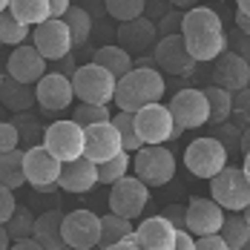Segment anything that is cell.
I'll use <instances>...</instances> for the list:
<instances>
[{
  "instance_id": "obj_1",
  "label": "cell",
  "mask_w": 250,
  "mask_h": 250,
  "mask_svg": "<svg viewBox=\"0 0 250 250\" xmlns=\"http://www.w3.org/2000/svg\"><path fill=\"white\" fill-rule=\"evenodd\" d=\"M181 38L187 43L190 55L196 61H216L227 49V35L222 18L207 9V6H193L184 12V26H181Z\"/></svg>"
},
{
  "instance_id": "obj_2",
  "label": "cell",
  "mask_w": 250,
  "mask_h": 250,
  "mask_svg": "<svg viewBox=\"0 0 250 250\" xmlns=\"http://www.w3.org/2000/svg\"><path fill=\"white\" fill-rule=\"evenodd\" d=\"M167 83L158 66H132L115 86V106L126 112H138L141 106L164 98Z\"/></svg>"
},
{
  "instance_id": "obj_3",
  "label": "cell",
  "mask_w": 250,
  "mask_h": 250,
  "mask_svg": "<svg viewBox=\"0 0 250 250\" xmlns=\"http://www.w3.org/2000/svg\"><path fill=\"white\" fill-rule=\"evenodd\" d=\"M72 86H75V98L81 104H112L118 78L92 61L72 72Z\"/></svg>"
},
{
  "instance_id": "obj_4",
  "label": "cell",
  "mask_w": 250,
  "mask_h": 250,
  "mask_svg": "<svg viewBox=\"0 0 250 250\" xmlns=\"http://www.w3.org/2000/svg\"><path fill=\"white\" fill-rule=\"evenodd\" d=\"M175 155L164 144H144L132 152V170L147 187H164L175 175Z\"/></svg>"
},
{
  "instance_id": "obj_5",
  "label": "cell",
  "mask_w": 250,
  "mask_h": 250,
  "mask_svg": "<svg viewBox=\"0 0 250 250\" xmlns=\"http://www.w3.org/2000/svg\"><path fill=\"white\" fill-rule=\"evenodd\" d=\"M210 199L219 201L225 213H242L250 204V178L245 170L227 164L222 173H216L210 178Z\"/></svg>"
},
{
  "instance_id": "obj_6",
  "label": "cell",
  "mask_w": 250,
  "mask_h": 250,
  "mask_svg": "<svg viewBox=\"0 0 250 250\" xmlns=\"http://www.w3.org/2000/svg\"><path fill=\"white\" fill-rule=\"evenodd\" d=\"M135 126H138V135L144 144H167L178 138V126H175V118L170 112V104H147L135 112Z\"/></svg>"
},
{
  "instance_id": "obj_7",
  "label": "cell",
  "mask_w": 250,
  "mask_h": 250,
  "mask_svg": "<svg viewBox=\"0 0 250 250\" xmlns=\"http://www.w3.org/2000/svg\"><path fill=\"white\" fill-rule=\"evenodd\" d=\"M184 167L196 178H213L227 167V147L219 138H196L184 150Z\"/></svg>"
},
{
  "instance_id": "obj_8",
  "label": "cell",
  "mask_w": 250,
  "mask_h": 250,
  "mask_svg": "<svg viewBox=\"0 0 250 250\" xmlns=\"http://www.w3.org/2000/svg\"><path fill=\"white\" fill-rule=\"evenodd\" d=\"M63 170V161L55 158L43 144H35L23 150V173H26V184H32L38 193H52L58 187V178Z\"/></svg>"
},
{
  "instance_id": "obj_9",
  "label": "cell",
  "mask_w": 250,
  "mask_h": 250,
  "mask_svg": "<svg viewBox=\"0 0 250 250\" xmlns=\"http://www.w3.org/2000/svg\"><path fill=\"white\" fill-rule=\"evenodd\" d=\"M32 46L46 61H63L66 55H72L75 41H72V32L63 18H49L43 23L32 26Z\"/></svg>"
},
{
  "instance_id": "obj_10",
  "label": "cell",
  "mask_w": 250,
  "mask_h": 250,
  "mask_svg": "<svg viewBox=\"0 0 250 250\" xmlns=\"http://www.w3.org/2000/svg\"><path fill=\"white\" fill-rule=\"evenodd\" d=\"M43 147L61 158V161H72V158H81L83 155V147H86V129L78 124L75 118L69 121H55L43 129Z\"/></svg>"
},
{
  "instance_id": "obj_11",
  "label": "cell",
  "mask_w": 250,
  "mask_h": 250,
  "mask_svg": "<svg viewBox=\"0 0 250 250\" xmlns=\"http://www.w3.org/2000/svg\"><path fill=\"white\" fill-rule=\"evenodd\" d=\"M109 210L126 216V219H138L144 210H147V201H150V187L138 178V175H124L121 181H115L109 187Z\"/></svg>"
},
{
  "instance_id": "obj_12",
  "label": "cell",
  "mask_w": 250,
  "mask_h": 250,
  "mask_svg": "<svg viewBox=\"0 0 250 250\" xmlns=\"http://www.w3.org/2000/svg\"><path fill=\"white\" fill-rule=\"evenodd\" d=\"M170 112L175 118L178 132L210 124V101L204 95V89H178L170 101Z\"/></svg>"
},
{
  "instance_id": "obj_13",
  "label": "cell",
  "mask_w": 250,
  "mask_h": 250,
  "mask_svg": "<svg viewBox=\"0 0 250 250\" xmlns=\"http://www.w3.org/2000/svg\"><path fill=\"white\" fill-rule=\"evenodd\" d=\"M152 61H155V66H158L161 72L178 75V78L193 75V69H196V63H199V61L190 55V49H187V43H184L181 35H164V38L155 43Z\"/></svg>"
},
{
  "instance_id": "obj_14",
  "label": "cell",
  "mask_w": 250,
  "mask_h": 250,
  "mask_svg": "<svg viewBox=\"0 0 250 250\" xmlns=\"http://www.w3.org/2000/svg\"><path fill=\"white\" fill-rule=\"evenodd\" d=\"M63 242L72 250H89L101 245V219L92 210H72L63 216Z\"/></svg>"
},
{
  "instance_id": "obj_15",
  "label": "cell",
  "mask_w": 250,
  "mask_h": 250,
  "mask_svg": "<svg viewBox=\"0 0 250 250\" xmlns=\"http://www.w3.org/2000/svg\"><path fill=\"white\" fill-rule=\"evenodd\" d=\"M35 98L41 104V109H46V112H61V109L72 106V101H75L72 78L63 72H46L35 83Z\"/></svg>"
},
{
  "instance_id": "obj_16",
  "label": "cell",
  "mask_w": 250,
  "mask_h": 250,
  "mask_svg": "<svg viewBox=\"0 0 250 250\" xmlns=\"http://www.w3.org/2000/svg\"><path fill=\"white\" fill-rule=\"evenodd\" d=\"M213 83L225 86L230 92H239V89L250 86V61L242 58L239 52L225 49L213 61Z\"/></svg>"
},
{
  "instance_id": "obj_17",
  "label": "cell",
  "mask_w": 250,
  "mask_h": 250,
  "mask_svg": "<svg viewBox=\"0 0 250 250\" xmlns=\"http://www.w3.org/2000/svg\"><path fill=\"white\" fill-rule=\"evenodd\" d=\"M101 184L98 178V161H92L89 155H81V158H72V161H63V170H61V178H58V187L63 193H89Z\"/></svg>"
},
{
  "instance_id": "obj_18",
  "label": "cell",
  "mask_w": 250,
  "mask_h": 250,
  "mask_svg": "<svg viewBox=\"0 0 250 250\" xmlns=\"http://www.w3.org/2000/svg\"><path fill=\"white\" fill-rule=\"evenodd\" d=\"M46 63L49 61L35 46L21 43V46H12V55L6 61V75L21 81V83H38L41 78L46 75Z\"/></svg>"
},
{
  "instance_id": "obj_19",
  "label": "cell",
  "mask_w": 250,
  "mask_h": 250,
  "mask_svg": "<svg viewBox=\"0 0 250 250\" xmlns=\"http://www.w3.org/2000/svg\"><path fill=\"white\" fill-rule=\"evenodd\" d=\"M86 129V147H83V155H89L92 161H106L112 155L124 150L121 144V135H118V126L112 121H101V124H92V126H83Z\"/></svg>"
},
{
  "instance_id": "obj_20",
  "label": "cell",
  "mask_w": 250,
  "mask_h": 250,
  "mask_svg": "<svg viewBox=\"0 0 250 250\" xmlns=\"http://www.w3.org/2000/svg\"><path fill=\"white\" fill-rule=\"evenodd\" d=\"M225 222V207L216 199H193L187 204V230L193 236H204V233H219Z\"/></svg>"
},
{
  "instance_id": "obj_21",
  "label": "cell",
  "mask_w": 250,
  "mask_h": 250,
  "mask_svg": "<svg viewBox=\"0 0 250 250\" xmlns=\"http://www.w3.org/2000/svg\"><path fill=\"white\" fill-rule=\"evenodd\" d=\"M155 38H158V26H155V21L147 18V15H141V18H135V21L118 23V43H121L129 55L147 52L152 43H155Z\"/></svg>"
},
{
  "instance_id": "obj_22",
  "label": "cell",
  "mask_w": 250,
  "mask_h": 250,
  "mask_svg": "<svg viewBox=\"0 0 250 250\" xmlns=\"http://www.w3.org/2000/svg\"><path fill=\"white\" fill-rule=\"evenodd\" d=\"M135 230L141 239V250H175V230L178 227L164 213L144 219Z\"/></svg>"
},
{
  "instance_id": "obj_23",
  "label": "cell",
  "mask_w": 250,
  "mask_h": 250,
  "mask_svg": "<svg viewBox=\"0 0 250 250\" xmlns=\"http://www.w3.org/2000/svg\"><path fill=\"white\" fill-rule=\"evenodd\" d=\"M35 236L46 250L66 248V242H63V213L61 210H49V213L38 216L35 219Z\"/></svg>"
},
{
  "instance_id": "obj_24",
  "label": "cell",
  "mask_w": 250,
  "mask_h": 250,
  "mask_svg": "<svg viewBox=\"0 0 250 250\" xmlns=\"http://www.w3.org/2000/svg\"><path fill=\"white\" fill-rule=\"evenodd\" d=\"M0 101L12 112H26L29 106L38 104V98H35V83H21V81L6 75L3 78V86H0Z\"/></svg>"
},
{
  "instance_id": "obj_25",
  "label": "cell",
  "mask_w": 250,
  "mask_h": 250,
  "mask_svg": "<svg viewBox=\"0 0 250 250\" xmlns=\"http://www.w3.org/2000/svg\"><path fill=\"white\" fill-rule=\"evenodd\" d=\"M92 61H95V63H101L104 69H109L115 78H124L126 72L135 66L132 55H129L121 43H118V46H101V49H95Z\"/></svg>"
},
{
  "instance_id": "obj_26",
  "label": "cell",
  "mask_w": 250,
  "mask_h": 250,
  "mask_svg": "<svg viewBox=\"0 0 250 250\" xmlns=\"http://www.w3.org/2000/svg\"><path fill=\"white\" fill-rule=\"evenodd\" d=\"M0 184L18 190L26 184V173H23V150L15 147V150L0 152Z\"/></svg>"
},
{
  "instance_id": "obj_27",
  "label": "cell",
  "mask_w": 250,
  "mask_h": 250,
  "mask_svg": "<svg viewBox=\"0 0 250 250\" xmlns=\"http://www.w3.org/2000/svg\"><path fill=\"white\" fill-rule=\"evenodd\" d=\"M132 230H135V227H132V219L118 216V213H112V210H109V213L101 219V245H98V248L112 250L126 236V233H132Z\"/></svg>"
},
{
  "instance_id": "obj_28",
  "label": "cell",
  "mask_w": 250,
  "mask_h": 250,
  "mask_svg": "<svg viewBox=\"0 0 250 250\" xmlns=\"http://www.w3.org/2000/svg\"><path fill=\"white\" fill-rule=\"evenodd\" d=\"M219 233L225 236L227 250H242L250 242V225L242 213H225V222H222Z\"/></svg>"
},
{
  "instance_id": "obj_29",
  "label": "cell",
  "mask_w": 250,
  "mask_h": 250,
  "mask_svg": "<svg viewBox=\"0 0 250 250\" xmlns=\"http://www.w3.org/2000/svg\"><path fill=\"white\" fill-rule=\"evenodd\" d=\"M9 12L18 21H23L29 26H38V23H43V21L52 18L49 0H12L9 3Z\"/></svg>"
},
{
  "instance_id": "obj_30",
  "label": "cell",
  "mask_w": 250,
  "mask_h": 250,
  "mask_svg": "<svg viewBox=\"0 0 250 250\" xmlns=\"http://www.w3.org/2000/svg\"><path fill=\"white\" fill-rule=\"evenodd\" d=\"M204 95L210 101V124H227L233 115V92L225 86H204Z\"/></svg>"
},
{
  "instance_id": "obj_31",
  "label": "cell",
  "mask_w": 250,
  "mask_h": 250,
  "mask_svg": "<svg viewBox=\"0 0 250 250\" xmlns=\"http://www.w3.org/2000/svg\"><path fill=\"white\" fill-rule=\"evenodd\" d=\"M26 41H32V26L18 21L12 12H3L0 15V43L6 46H21Z\"/></svg>"
},
{
  "instance_id": "obj_32",
  "label": "cell",
  "mask_w": 250,
  "mask_h": 250,
  "mask_svg": "<svg viewBox=\"0 0 250 250\" xmlns=\"http://www.w3.org/2000/svg\"><path fill=\"white\" fill-rule=\"evenodd\" d=\"M129 167H132V155H129L126 150H121L118 155H112V158H106V161H101L98 164L101 184L112 187L115 181H121L124 175H129Z\"/></svg>"
},
{
  "instance_id": "obj_33",
  "label": "cell",
  "mask_w": 250,
  "mask_h": 250,
  "mask_svg": "<svg viewBox=\"0 0 250 250\" xmlns=\"http://www.w3.org/2000/svg\"><path fill=\"white\" fill-rule=\"evenodd\" d=\"M112 124L118 126V135H121V144H124L126 152H135L144 147V141L138 135V126H135V112L118 109V115H112Z\"/></svg>"
},
{
  "instance_id": "obj_34",
  "label": "cell",
  "mask_w": 250,
  "mask_h": 250,
  "mask_svg": "<svg viewBox=\"0 0 250 250\" xmlns=\"http://www.w3.org/2000/svg\"><path fill=\"white\" fill-rule=\"evenodd\" d=\"M63 21H66L69 32H72L75 46H83L86 38H89V32H92V15L86 9H81V6H69L66 15H63Z\"/></svg>"
},
{
  "instance_id": "obj_35",
  "label": "cell",
  "mask_w": 250,
  "mask_h": 250,
  "mask_svg": "<svg viewBox=\"0 0 250 250\" xmlns=\"http://www.w3.org/2000/svg\"><path fill=\"white\" fill-rule=\"evenodd\" d=\"M104 9L112 21L124 23V21H135L147 12V0H104Z\"/></svg>"
},
{
  "instance_id": "obj_36",
  "label": "cell",
  "mask_w": 250,
  "mask_h": 250,
  "mask_svg": "<svg viewBox=\"0 0 250 250\" xmlns=\"http://www.w3.org/2000/svg\"><path fill=\"white\" fill-rule=\"evenodd\" d=\"M6 230H9L12 242L21 239V236H32V233H35V216H32V210L18 204L15 213H12V219L6 222Z\"/></svg>"
},
{
  "instance_id": "obj_37",
  "label": "cell",
  "mask_w": 250,
  "mask_h": 250,
  "mask_svg": "<svg viewBox=\"0 0 250 250\" xmlns=\"http://www.w3.org/2000/svg\"><path fill=\"white\" fill-rule=\"evenodd\" d=\"M72 118L81 126H92L101 121H112V112H109V104H81V106H75Z\"/></svg>"
},
{
  "instance_id": "obj_38",
  "label": "cell",
  "mask_w": 250,
  "mask_h": 250,
  "mask_svg": "<svg viewBox=\"0 0 250 250\" xmlns=\"http://www.w3.org/2000/svg\"><path fill=\"white\" fill-rule=\"evenodd\" d=\"M181 26H184V9H170L161 21H158V35H181Z\"/></svg>"
},
{
  "instance_id": "obj_39",
  "label": "cell",
  "mask_w": 250,
  "mask_h": 250,
  "mask_svg": "<svg viewBox=\"0 0 250 250\" xmlns=\"http://www.w3.org/2000/svg\"><path fill=\"white\" fill-rule=\"evenodd\" d=\"M15 126H18V132H21V144H23V141H32V138H41V144H43V129L38 126L35 118H29L26 112H18Z\"/></svg>"
},
{
  "instance_id": "obj_40",
  "label": "cell",
  "mask_w": 250,
  "mask_h": 250,
  "mask_svg": "<svg viewBox=\"0 0 250 250\" xmlns=\"http://www.w3.org/2000/svg\"><path fill=\"white\" fill-rule=\"evenodd\" d=\"M233 115L245 126H250V86L233 92Z\"/></svg>"
},
{
  "instance_id": "obj_41",
  "label": "cell",
  "mask_w": 250,
  "mask_h": 250,
  "mask_svg": "<svg viewBox=\"0 0 250 250\" xmlns=\"http://www.w3.org/2000/svg\"><path fill=\"white\" fill-rule=\"evenodd\" d=\"M15 147H21V132L15 121H0V152L15 150Z\"/></svg>"
},
{
  "instance_id": "obj_42",
  "label": "cell",
  "mask_w": 250,
  "mask_h": 250,
  "mask_svg": "<svg viewBox=\"0 0 250 250\" xmlns=\"http://www.w3.org/2000/svg\"><path fill=\"white\" fill-rule=\"evenodd\" d=\"M15 207H18V201H15V193H12V187L0 184V225H6V222L12 219Z\"/></svg>"
},
{
  "instance_id": "obj_43",
  "label": "cell",
  "mask_w": 250,
  "mask_h": 250,
  "mask_svg": "<svg viewBox=\"0 0 250 250\" xmlns=\"http://www.w3.org/2000/svg\"><path fill=\"white\" fill-rule=\"evenodd\" d=\"M196 250H227V242L222 233H204L196 236Z\"/></svg>"
},
{
  "instance_id": "obj_44",
  "label": "cell",
  "mask_w": 250,
  "mask_h": 250,
  "mask_svg": "<svg viewBox=\"0 0 250 250\" xmlns=\"http://www.w3.org/2000/svg\"><path fill=\"white\" fill-rule=\"evenodd\" d=\"M161 213H164V216H167L175 227H184V225H187V207H184V204H170V207H164Z\"/></svg>"
},
{
  "instance_id": "obj_45",
  "label": "cell",
  "mask_w": 250,
  "mask_h": 250,
  "mask_svg": "<svg viewBox=\"0 0 250 250\" xmlns=\"http://www.w3.org/2000/svg\"><path fill=\"white\" fill-rule=\"evenodd\" d=\"M175 250H196V236L187 227H178L175 230Z\"/></svg>"
},
{
  "instance_id": "obj_46",
  "label": "cell",
  "mask_w": 250,
  "mask_h": 250,
  "mask_svg": "<svg viewBox=\"0 0 250 250\" xmlns=\"http://www.w3.org/2000/svg\"><path fill=\"white\" fill-rule=\"evenodd\" d=\"M233 52H239L242 58H248L250 61V35H245L242 29L233 35Z\"/></svg>"
},
{
  "instance_id": "obj_47",
  "label": "cell",
  "mask_w": 250,
  "mask_h": 250,
  "mask_svg": "<svg viewBox=\"0 0 250 250\" xmlns=\"http://www.w3.org/2000/svg\"><path fill=\"white\" fill-rule=\"evenodd\" d=\"M15 250H43V245L38 242V236L32 233V236H21V239H15Z\"/></svg>"
},
{
  "instance_id": "obj_48",
  "label": "cell",
  "mask_w": 250,
  "mask_h": 250,
  "mask_svg": "<svg viewBox=\"0 0 250 250\" xmlns=\"http://www.w3.org/2000/svg\"><path fill=\"white\" fill-rule=\"evenodd\" d=\"M112 250H141V239H138V230H132V233H126L124 239L115 245Z\"/></svg>"
},
{
  "instance_id": "obj_49",
  "label": "cell",
  "mask_w": 250,
  "mask_h": 250,
  "mask_svg": "<svg viewBox=\"0 0 250 250\" xmlns=\"http://www.w3.org/2000/svg\"><path fill=\"white\" fill-rule=\"evenodd\" d=\"M72 6V0H49V9H52V18H63L66 9Z\"/></svg>"
},
{
  "instance_id": "obj_50",
  "label": "cell",
  "mask_w": 250,
  "mask_h": 250,
  "mask_svg": "<svg viewBox=\"0 0 250 250\" xmlns=\"http://www.w3.org/2000/svg\"><path fill=\"white\" fill-rule=\"evenodd\" d=\"M236 29H242L245 35H250V15H245V12H236Z\"/></svg>"
},
{
  "instance_id": "obj_51",
  "label": "cell",
  "mask_w": 250,
  "mask_h": 250,
  "mask_svg": "<svg viewBox=\"0 0 250 250\" xmlns=\"http://www.w3.org/2000/svg\"><path fill=\"white\" fill-rule=\"evenodd\" d=\"M239 150H242V152H248V150H250V126H245V129H242V138H239Z\"/></svg>"
},
{
  "instance_id": "obj_52",
  "label": "cell",
  "mask_w": 250,
  "mask_h": 250,
  "mask_svg": "<svg viewBox=\"0 0 250 250\" xmlns=\"http://www.w3.org/2000/svg\"><path fill=\"white\" fill-rule=\"evenodd\" d=\"M12 248V236H9V230H6V225H0V250Z\"/></svg>"
},
{
  "instance_id": "obj_53",
  "label": "cell",
  "mask_w": 250,
  "mask_h": 250,
  "mask_svg": "<svg viewBox=\"0 0 250 250\" xmlns=\"http://www.w3.org/2000/svg\"><path fill=\"white\" fill-rule=\"evenodd\" d=\"M170 3H173L175 9H184V12L193 9V6H199V0H170Z\"/></svg>"
},
{
  "instance_id": "obj_54",
  "label": "cell",
  "mask_w": 250,
  "mask_h": 250,
  "mask_svg": "<svg viewBox=\"0 0 250 250\" xmlns=\"http://www.w3.org/2000/svg\"><path fill=\"white\" fill-rule=\"evenodd\" d=\"M236 6H239V12L250 15V0H236Z\"/></svg>"
},
{
  "instance_id": "obj_55",
  "label": "cell",
  "mask_w": 250,
  "mask_h": 250,
  "mask_svg": "<svg viewBox=\"0 0 250 250\" xmlns=\"http://www.w3.org/2000/svg\"><path fill=\"white\" fill-rule=\"evenodd\" d=\"M242 170H245V175L250 178V150L245 152V164H242Z\"/></svg>"
},
{
  "instance_id": "obj_56",
  "label": "cell",
  "mask_w": 250,
  "mask_h": 250,
  "mask_svg": "<svg viewBox=\"0 0 250 250\" xmlns=\"http://www.w3.org/2000/svg\"><path fill=\"white\" fill-rule=\"evenodd\" d=\"M9 3H12V0H0V15H3V12H9Z\"/></svg>"
},
{
  "instance_id": "obj_57",
  "label": "cell",
  "mask_w": 250,
  "mask_h": 250,
  "mask_svg": "<svg viewBox=\"0 0 250 250\" xmlns=\"http://www.w3.org/2000/svg\"><path fill=\"white\" fill-rule=\"evenodd\" d=\"M242 216L248 219V225H250V204H248V207H245V210H242Z\"/></svg>"
},
{
  "instance_id": "obj_58",
  "label": "cell",
  "mask_w": 250,
  "mask_h": 250,
  "mask_svg": "<svg viewBox=\"0 0 250 250\" xmlns=\"http://www.w3.org/2000/svg\"><path fill=\"white\" fill-rule=\"evenodd\" d=\"M3 78H6V75H3V72H0V86H3Z\"/></svg>"
},
{
  "instance_id": "obj_59",
  "label": "cell",
  "mask_w": 250,
  "mask_h": 250,
  "mask_svg": "<svg viewBox=\"0 0 250 250\" xmlns=\"http://www.w3.org/2000/svg\"><path fill=\"white\" fill-rule=\"evenodd\" d=\"M248 248H250V242H248Z\"/></svg>"
},
{
  "instance_id": "obj_60",
  "label": "cell",
  "mask_w": 250,
  "mask_h": 250,
  "mask_svg": "<svg viewBox=\"0 0 250 250\" xmlns=\"http://www.w3.org/2000/svg\"><path fill=\"white\" fill-rule=\"evenodd\" d=\"M0 46H3V43H0Z\"/></svg>"
},
{
  "instance_id": "obj_61",
  "label": "cell",
  "mask_w": 250,
  "mask_h": 250,
  "mask_svg": "<svg viewBox=\"0 0 250 250\" xmlns=\"http://www.w3.org/2000/svg\"><path fill=\"white\" fill-rule=\"evenodd\" d=\"M225 3H227V0H225Z\"/></svg>"
}]
</instances>
